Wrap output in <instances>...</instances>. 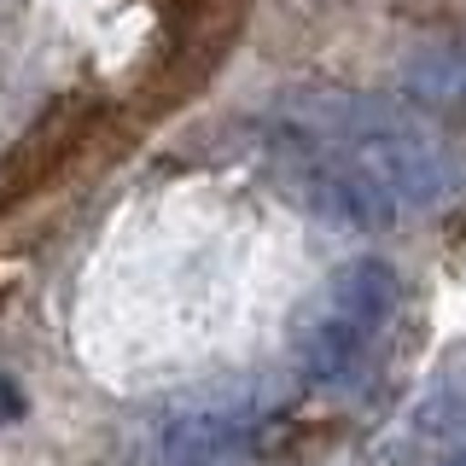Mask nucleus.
<instances>
[{"label":"nucleus","mask_w":466,"mask_h":466,"mask_svg":"<svg viewBox=\"0 0 466 466\" xmlns=\"http://www.w3.org/2000/svg\"><path fill=\"white\" fill-rule=\"evenodd\" d=\"M327 146L344 152L368 181L390 193V204H437L455 187V157L408 116L373 99H327Z\"/></svg>","instance_id":"1"},{"label":"nucleus","mask_w":466,"mask_h":466,"mask_svg":"<svg viewBox=\"0 0 466 466\" xmlns=\"http://www.w3.org/2000/svg\"><path fill=\"white\" fill-rule=\"evenodd\" d=\"M291 193L309 204L315 216L344 228H385L397 216V204L379 181H368L344 152H320V146H298V175H291Z\"/></svg>","instance_id":"2"},{"label":"nucleus","mask_w":466,"mask_h":466,"mask_svg":"<svg viewBox=\"0 0 466 466\" xmlns=\"http://www.w3.org/2000/svg\"><path fill=\"white\" fill-rule=\"evenodd\" d=\"M397 298H402L397 268H390L385 257H356L332 274V286H327L320 303L339 309L344 320H356V327H368V332H385V320L397 315Z\"/></svg>","instance_id":"3"},{"label":"nucleus","mask_w":466,"mask_h":466,"mask_svg":"<svg viewBox=\"0 0 466 466\" xmlns=\"http://www.w3.org/2000/svg\"><path fill=\"white\" fill-rule=\"evenodd\" d=\"M402 94L408 106L449 116V123H466V53L455 47H426L402 65Z\"/></svg>","instance_id":"4"},{"label":"nucleus","mask_w":466,"mask_h":466,"mask_svg":"<svg viewBox=\"0 0 466 466\" xmlns=\"http://www.w3.org/2000/svg\"><path fill=\"white\" fill-rule=\"evenodd\" d=\"M18 414H24V390L0 373V426H6V420H18Z\"/></svg>","instance_id":"5"}]
</instances>
